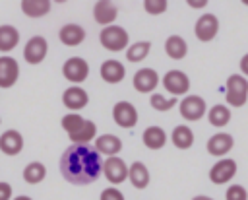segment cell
I'll return each instance as SVG.
<instances>
[{"label": "cell", "mask_w": 248, "mask_h": 200, "mask_svg": "<svg viewBox=\"0 0 248 200\" xmlns=\"http://www.w3.org/2000/svg\"><path fill=\"white\" fill-rule=\"evenodd\" d=\"M103 171L101 155L89 144H72L60 157V173L70 184H91Z\"/></svg>", "instance_id": "cell-1"}, {"label": "cell", "mask_w": 248, "mask_h": 200, "mask_svg": "<svg viewBox=\"0 0 248 200\" xmlns=\"http://www.w3.org/2000/svg\"><path fill=\"white\" fill-rule=\"evenodd\" d=\"M62 128L68 132L70 140L74 144H89L95 134H97V126L95 122L83 118L78 113H68L62 117Z\"/></svg>", "instance_id": "cell-2"}, {"label": "cell", "mask_w": 248, "mask_h": 200, "mask_svg": "<svg viewBox=\"0 0 248 200\" xmlns=\"http://www.w3.org/2000/svg\"><path fill=\"white\" fill-rule=\"evenodd\" d=\"M225 97L231 107H242L248 101V80L238 74L229 76L225 83Z\"/></svg>", "instance_id": "cell-3"}, {"label": "cell", "mask_w": 248, "mask_h": 200, "mask_svg": "<svg viewBox=\"0 0 248 200\" xmlns=\"http://www.w3.org/2000/svg\"><path fill=\"white\" fill-rule=\"evenodd\" d=\"M99 41H101V45L107 50L118 52V50H124V47L128 45L130 37H128V31L124 27H120V25H107L105 29H101Z\"/></svg>", "instance_id": "cell-4"}, {"label": "cell", "mask_w": 248, "mask_h": 200, "mask_svg": "<svg viewBox=\"0 0 248 200\" xmlns=\"http://www.w3.org/2000/svg\"><path fill=\"white\" fill-rule=\"evenodd\" d=\"M62 74H64V78H66L68 82H72V83H81V82H85L87 76H89V64H87L83 58H79V56H72V58H68V60L64 62Z\"/></svg>", "instance_id": "cell-5"}, {"label": "cell", "mask_w": 248, "mask_h": 200, "mask_svg": "<svg viewBox=\"0 0 248 200\" xmlns=\"http://www.w3.org/2000/svg\"><path fill=\"white\" fill-rule=\"evenodd\" d=\"M46 52H48V43H46V39L41 37V35L31 37V39L25 43V47H23V58H25V62H29V64H41V62L45 60Z\"/></svg>", "instance_id": "cell-6"}, {"label": "cell", "mask_w": 248, "mask_h": 200, "mask_svg": "<svg viewBox=\"0 0 248 200\" xmlns=\"http://www.w3.org/2000/svg\"><path fill=\"white\" fill-rule=\"evenodd\" d=\"M163 87L172 95H184L190 89V78L182 70H169L163 76Z\"/></svg>", "instance_id": "cell-7"}, {"label": "cell", "mask_w": 248, "mask_h": 200, "mask_svg": "<svg viewBox=\"0 0 248 200\" xmlns=\"http://www.w3.org/2000/svg\"><path fill=\"white\" fill-rule=\"evenodd\" d=\"M103 173L108 183L120 184L128 179V165L118 155H112V157H107V161L103 163Z\"/></svg>", "instance_id": "cell-8"}, {"label": "cell", "mask_w": 248, "mask_h": 200, "mask_svg": "<svg viewBox=\"0 0 248 200\" xmlns=\"http://www.w3.org/2000/svg\"><path fill=\"white\" fill-rule=\"evenodd\" d=\"M234 175H236V161H234V159H229V157L219 159V161L209 169V181H211L213 184H225V183H229Z\"/></svg>", "instance_id": "cell-9"}, {"label": "cell", "mask_w": 248, "mask_h": 200, "mask_svg": "<svg viewBox=\"0 0 248 200\" xmlns=\"http://www.w3.org/2000/svg\"><path fill=\"white\" fill-rule=\"evenodd\" d=\"M178 109L184 120H200L205 115V101L200 95H186Z\"/></svg>", "instance_id": "cell-10"}, {"label": "cell", "mask_w": 248, "mask_h": 200, "mask_svg": "<svg viewBox=\"0 0 248 200\" xmlns=\"http://www.w3.org/2000/svg\"><path fill=\"white\" fill-rule=\"evenodd\" d=\"M112 118L120 128H134L138 122V111L128 101H118L112 107Z\"/></svg>", "instance_id": "cell-11"}, {"label": "cell", "mask_w": 248, "mask_h": 200, "mask_svg": "<svg viewBox=\"0 0 248 200\" xmlns=\"http://www.w3.org/2000/svg\"><path fill=\"white\" fill-rule=\"evenodd\" d=\"M194 31H196V37L200 41H203V43L215 39V35L219 31V19H217V16H213V14H202L198 17V21H196Z\"/></svg>", "instance_id": "cell-12"}, {"label": "cell", "mask_w": 248, "mask_h": 200, "mask_svg": "<svg viewBox=\"0 0 248 200\" xmlns=\"http://www.w3.org/2000/svg\"><path fill=\"white\" fill-rule=\"evenodd\" d=\"M19 78V64L16 58L4 54L0 56V89L12 87Z\"/></svg>", "instance_id": "cell-13"}, {"label": "cell", "mask_w": 248, "mask_h": 200, "mask_svg": "<svg viewBox=\"0 0 248 200\" xmlns=\"http://www.w3.org/2000/svg\"><path fill=\"white\" fill-rule=\"evenodd\" d=\"M136 91L140 93H151L157 83H159V74L153 70V68H141L134 74V80H132Z\"/></svg>", "instance_id": "cell-14"}, {"label": "cell", "mask_w": 248, "mask_h": 200, "mask_svg": "<svg viewBox=\"0 0 248 200\" xmlns=\"http://www.w3.org/2000/svg\"><path fill=\"white\" fill-rule=\"evenodd\" d=\"M23 150V136L19 130L10 128L0 134V151L6 155H17Z\"/></svg>", "instance_id": "cell-15"}, {"label": "cell", "mask_w": 248, "mask_h": 200, "mask_svg": "<svg viewBox=\"0 0 248 200\" xmlns=\"http://www.w3.org/2000/svg\"><path fill=\"white\" fill-rule=\"evenodd\" d=\"M118 16V10H116V4L110 2V0H99L95 2L93 6V17L99 25H112V21L116 19Z\"/></svg>", "instance_id": "cell-16"}, {"label": "cell", "mask_w": 248, "mask_h": 200, "mask_svg": "<svg viewBox=\"0 0 248 200\" xmlns=\"http://www.w3.org/2000/svg\"><path fill=\"white\" fill-rule=\"evenodd\" d=\"M62 103L64 107H68L70 111H79L89 103V95L85 89H81L79 85H72L62 93Z\"/></svg>", "instance_id": "cell-17"}, {"label": "cell", "mask_w": 248, "mask_h": 200, "mask_svg": "<svg viewBox=\"0 0 248 200\" xmlns=\"http://www.w3.org/2000/svg\"><path fill=\"white\" fill-rule=\"evenodd\" d=\"M58 39H60L62 45H66V47H78V45H81L83 39H85V29H83L81 25H78V23H66V25L60 27Z\"/></svg>", "instance_id": "cell-18"}, {"label": "cell", "mask_w": 248, "mask_h": 200, "mask_svg": "<svg viewBox=\"0 0 248 200\" xmlns=\"http://www.w3.org/2000/svg\"><path fill=\"white\" fill-rule=\"evenodd\" d=\"M234 146V140L231 134L227 132H219V134H213L209 140H207V153L211 155H225L232 150Z\"/></svg>", "instance_id": "cell-19"}, {"label": "cell", "mask_w": 248, "mask_h": 200, "mask_svg": "<svg viewBox=\"0 0 248 200\" xmlns=\"http://www.w3.org/2000/svg\"><path fill=\"white\" fill-rule=\"evenodd\" d=\"M101 78L107 82V83H118L124 80L126 76V68L120 60H105L101 64Z\"/></svg>", "instance_id": "cell-20"}, {"label": "cell", "mask_w": 248, "mask_h": 200, "mask_svg": "<svg viewBox=\"0 0 248 200\" xmlns=\"http://www.w3.org/2000/svg\"><path fill=\"white\" fill-rule=\"evenodd\" d=\"M120 150H122V140L118 136H114V134H103V136H99L95 140V151L99 155L105 153L107 157H112Z\"/></svg>", "instance_id": "cell-21"}, {"label": "cell", "mask_w": 248, "mask_h": 200, "mask_svg": "<svg viewBox=\"0 0 248 200\" xmlns=\"http://www.w3.org/2000/svg\"><path fill=\"white\" fill-rule=\"evenodd\" d=\"M143 146L149 150H161L167 144V132L161 126H147L141 134Z\"/></svg>", "instance_id": "cell-22"}, {"label": "cell", "mask_w": 248, "mask_h": 200, "mask_svg": "<svg viewBox=\"0 0 248 200\" xmlns=\"http://www.w3.org/2000/svg\"><path fill=\"white\" fill-rule=\"evenodd\" d=\"M128 179H130V183L136 188L141 190V188H145L149 184V171H147V167L141 161H134L128 167Z\"/></svg>", "instance_id": "cell-23"}, {"label": "cell", "mask_w": 248, "mask_h": 200, "mask_svg": "<svg viewBox=\"0 0 248 200\" xmlns=\"http://www.w3.org/2000/svg\"><path fill=\"white\" fill-rule=\"evenodd\" d=\"M19 43V31L14 25H0V52H10Z\"/></svg>", "instance_id": "cell-24"}, {"label": "cell", "mask_w": 248, "mask_h": 200, "mask_svg": "<svg viewBox=\"0 0 248 200\" xmlns=\"http://www.w3.org/2000/svg\"><path fill=\"white\" fill-rule=\"evenodd\" d=\"M50 0H23L21 2V12L27 17H43L50 12Z\"/></svg>", "instance_id": "cell-25"}, {"label": "cell", "mask_w": 248, "mask_h": 200, "mask_svg": "<svg viewBox=\"0 0 248 200\" xmlns=\"http://www.w3.org/2000/svg\"><path fill=\"white\" fill-rule=\"evenodd\" d=\"M170 140H172V144H174L178 150H188V148H192V144H194V132H192L190 126L178 124V126H174V130H172V134H170Z\"/></svg>", "instance_id": "cell-26"}, {"label": "cell", "mask_w": 248, "mask_h": 200, "mask_svg": "<svg viewBox=\"0 0 248 200\" xmlns=\"http://www.w3.org/2000/svg\"><path fill=\"white\" fill-rule=\"evenodd\" d=\"M165 52H167L170 58L180 60V58H184L186 52H188V43H186L180 35H170V37L165 41Z\"/></svg>", "instance_id": "cell-27"}, {"label": "cell", "mask_w": 248, "mask_h": 200, "mask_svg": "<svg viewBox=\"0 0 248 200\" xmlns=\"http://www.w3.org/2000/svg\"><path fill=\"white\" fill-rule=\"evenodd\" d=\"M46 177V167L41 161H31L23 169V181L27 184H39Z\"/></svg>", "instance_id": "cell-28"}, {"label": "cell", "mask_w": 248, "mask_h": 200, "mask_svg": "<svg viewBox=\"0 0 248 200\" xmlns=\"http://www.w3.org/2000/svg\"><path fill=\"white\" fill-rule=\"evenodd\" d=\"M149 50H151V43L149 41H138V43H134V45H130L126 49V60H130V62L145 60Z\"/></svg>", "instance_id": "cell-29"}, {"label": "cell", "mask_w": 248, "mask_h": 200, "mask_svg": "<svg viewBox=\"0 0 248 200\" xmlns=\"http://www.w3.org/2000/svg\"><path fill=\"white\" fill-rule=\"evenodd\" d=\"M207 118H209V124L221 128V126L229 124V120H231V111H229V107H225V105H213V107L209 109V113H207Z\"/></svg>", "instance_id": "cell-30"}, {"label": "cell", "mask_w": 248, "mask_h": 200, "mask_svg": "<svg viewBox=\"0 0 248 200\" xmlns=\"http://www.w3.org/2000/svg\"><path fill=\"white\" fill-rule=\"evenodd\" d=\"M149 103H151V107H153L155 111H169V109H172V107L176 105V97L165 99L161 93H153L151 99H149Z\"/></svg>", "instance_id": "cell-31"}, {"label": "cell", "mask_w": 248, "mask_h": 200, "mask_svg": "<svg viewBox=\"0 0 248 200\" xmlns=\"http://www.w3.org/2000/svg\"><path fill=\"white\" fill-rule=\"evenodd\" d=\"M167 6H169L167 0H145V2H143L145 12L151 14V16H159V14H163V12L167 10Z\"/></svg>", "instance_id": "cell-32"}, {"label": "cell", "mask_w": 248, "mask_h": 200, "mask_svg": "<svg viewBox=\"0 0 248 200\" xmlns=\"http://www.w3.org/2000/svg\"><path fill=\"white\" fill-rule=\"evenodd\" d=\"M225 198L227 200H248V192L242 184H231L225 192Z\"/></svg>", "instance_id": "cell-33"}, {"label": "cell", "mask_w": 248, "mask_h": 200, "mask_svg": "<svg viewBox=\"0 0 248 200\" xmlns=\"http://www.w3.org/2000/svg\"><path fill=\"white\" fill-rule=\"evenodd\" d=\"M99 200H124V194L116 188V186H108L101 192V198Z\"/></svg>", "instance_id": "cell-34"}, {"label": "cell", "mask_w": 248, "mask_h": 200, "mask_svg": "<svg viewBox=\"0 0 248 200\" xmlns=\"http://www.w3.org/2000/svg\"><path fill=\"white\" fill-rule=\"evenodd\" d=\"M0 200H12V184L0 183Z\"/></svg>", "instance_id": "cell-35"}, {"label": "cell", "mask_w": 248, "mask_h": 200, "mask_svg": "<svg viewBox=\"0 0 248 200\" xmlns=\"http://www.w3.org/2000/svg\"><path fill=\"white\" fill-rule=\"evenodd\" d=\"M240 70H242V74H244V76H248V52L240 58Z\"/></svg>", "instance_id": "cell-36"}, {"label": "cell", "mask_w": 248, "mask_h": 200, "mask_svg": "<svg viewBox=\"0 0 248 200\" xmlns=\"http://www.w3.org/2000/svg\"><path fill=\"white\" fill-rule=\"evenodd\" d=\"M188 6H190V8H205V6H207V0H202V2H194V0H190Z\"/></svg>", "instance_id": "cell-37"}, {"label": "cell", "mask_w": 248, "mask_h": 200, "mask_svg": "<svg viewBox=\"0 0 248 200\" xmlns=\"http://www.w3.org/2000/svg\"><path fill=\"white\" fill-rule=\"evenodd\" d=\"M192 200H213V198H209V196H202V194H200V196H194Z\"/></svg>", "instance_id": "cell-38"}, {"label": "cell", "mask_w": 248, "mask_h": 200, "mask_svg": "<svg viewBox=\"0 0 248 200\" xmlns=\"http://www.w3.org/2000/svg\"><path fill=\"white\" fill-rule=\"evenodd\" d=\"M14 200H31V198H29V196H23V194H21V196H16Z\"/></svg>", "instance_id": "cell-39"}]
</instances>
